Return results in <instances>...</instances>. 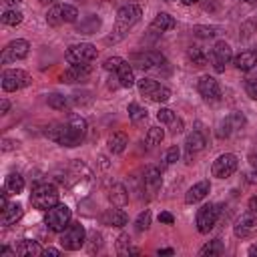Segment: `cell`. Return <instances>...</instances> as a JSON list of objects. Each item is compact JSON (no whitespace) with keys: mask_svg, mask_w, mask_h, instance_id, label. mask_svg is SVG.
I'll return each instance as SVG.
<instances>
[{"mask_svg":"<svg viewBox=\"0 0 257 257\" xmlns=\"http://www.w3.org/2000/svg\"><path fill=\"white\" fill-rule=\"evenodd\" d=\"M141 16H143V10H141V6H137V4H126V6H122V8H118V12H116V16H114V30H112V34L106 38V42H118V40H122L124 36H126V32L141 20Z\"/></svg>","mask_w":257,"mask_h":257,"instance_id":"cell-1","label":"cell"},{"mask_svg":"<svg viewBox=\"0 0 257 257\" xmlns=\"http://www.w3.org/2000/svg\"><path fill=\"white\" fill-rule=\"evenodd\" d=\"M30 203L34 209H40V211H48L50 207L58 205V189L50 183H42V185H36L30 193Z\"/></svg>","mask_w":257,"mask_h":257,"instance_id":"cell-2","label":"cell"},{"mask_svg":"<svg viewBox=\"0 0 257 257\" xmlns=\"http://www.w3.org/2000/svg\"><path fill=\"white\" fill-rule=\"evenodd\" d=\"M46 137H48L50 141L62 145V147H68V149L78 147V145L82 143V139L70 128L68 122H52V124H48V128H46Z\"/></svg>","mask_w":257,"mask_h":257,"instance_id":"cell-3","label":"cell"},{"mask_svg":"<svg viewBox=\"0 0 257 257\" xmlns=\"http://www.w3.org/2000/svg\"><path fill=\"white\" fill-rule=\"evenodd\" d=\"M96 56H98V50H96V46L90 44V42L72 44V46H68L66 52H64V58H66V62H70V64H88V62L96 60Z\"/></svg>","mask_w":257,"mask_h":257,"instance_id":"cell-4","label":"cell"},{"mask_svg":"<svg viewBox=\"0 0 257 257\" xmlns=\"http://www.w3.org/2000/svg\"><path fill=\"white\" fill-rule=\"evenodd\" d=\"M86 241V231L80 223H68L64 231H60V247L66 251H78Z\"/></svg>","mask_w":257,"mask_h":257,"instance_id":"cell-5","label":"cell"},{"mask_svg":"<svg viewBox=\"0 0 257 257\" xmlns=\"http://www.w3.org/2000/svg\"><path fill=\"white\" fill-rule=\"evenodd\" d=\"M70 217H72L70 209H68L64 203H58V205H54V207H50V209L46 211L44 223H46V227H48L50 231L60 233V231H64L66 225L70 223Z\"/></svg>","mask_w":257,"mask_h":257,"instance_id":"cell-6","label":"cell"},{"mask_svg":"<svg viewBox=\"0 0 257 257\" xmlns=\"http://www.w3.org/2000/svg\"><path fill=\"white\" fill-rule=\"evenodd\" d=\"M78 18V10L70 4H54L46 12V24L48 26H62V24H72Z\"/></svg>","mask_w":257,"mask_h":257,"instance_id":"cell-7","label":"cell"},{"mask_svg":"<svg viewBox=\"0 0 257 257\" xmlns=\"http://www.w3.org/2000/svg\"><path fill=\"white\" fill-rule=\"evenodd\" d=\"M68 175H70V179H64L62 183L70 185V187L76 191V195H84L82 191H86V185L90 183V177H92L90 171H88V167H86L84 163H80V161H74V163L70 165Z\"/></svg>","mask_w":257,"mask_h":257,"instance_id":"cell-8","label":"cell"},{"mask_svg":"<svg viewBox=\"0 0 257 257\" xmlns=\"http://www.w3.org/2000/svg\"><path fill=\"white\" fill-rule=\"evenodd\" d=\"M139 90H141L143 96H147L153 102H167L171 98V90L165 84H161L153 78H141L139 80Z\"/></svg>","mask_w":257,"mask_h":257,"instance_id":"cell-9","label":"cell"},{"mask_svg":"<svg viewBox=\"0 0 257 257\" xmlns=\"http://www.w3.org/2000/svg\"><path fill=\"white\" fill-rule=\"evenodd\" d=\"M30 82H32L30 74L22 68H8L2 72V88L6 92H16V90L28 86Z\"/></svg>","mask_w":257,"mask_h":257,"instance_id":"cell-10","label":"cell"},{"mask_svg":"<svg viewBox=\"0 0 257 257\" xmlns=\"http://www.w3.org/2000/svg\"><path fill=\"white\" fill-rule=\"evenodd\" d=\"M28 52H30V44H28V40H24V38H16V40L8 42V44L2 48L0 62H2V64H8V62L22 60V58L28 56Z\"/></svg>","mask_w":257,"mask_h":257,"instance_id":"cell-11","label":"cell"},{"mask_svg":"<svg viewBox=\"0 0 257 257\" xmlns=\"http://www.w3.org/2000/svg\"><path fill=\"white\" fill-rule=\"evenodd\" d=\"M237 165H239V161H237V157H235L233 153H223V155H219V157L213 161L211 173H213V177H217V179H229V177L237 171Z\"/></svg>","mask_w":257,"mask_h":257,"instance_id":"cell-12","label":"cell"},{"mask_svg":"<svg viewBox=\"0 0 257 257\" xmlns=\"http://www.w3.org/2000/svg\"><path fill=\"white\" fill-rule=\"evenodd\" d=\"M219 213H221L219 205H215V203L203 205L197 211V229H199V233H209L215 227V223L219 219Z\"/></svg>","mask_w":257,"mask_h":257,"instance_id":"cell-13","label":"cell"},{"mask_svg":"<svg viewBox=\"0 0 257 257\" xmlns=\"http://www.w3.org/2000/svg\"><path fill=\"white\" fill-rule=\"evenodd\" d=\"M247 124V118H245V114L243 112H229L221 122H219V126H217V137L219 139H229L233 133H237V131H241L243 126Z\"/></svg>","mask_w":257,"mask_h":257,"instance_id":"cell-14","label":"cell"},{"mask_svg":"<svg viewBox=\"0 0 257 257\" xmlns=\"http://www.w3.org/2000/svg\"><path fill=\"white\" fill-rule=\"evenodd\" d=\"M209 60H211V64H213V68H215L217 72H223V70H225V64H229V62L233 60V50H231V46H229L225 40L215 42V46L211 48Z\"/></svg>","mask_w":257,"mask_h":257,"instance_id":"cell-15","label":"cell"},{"mask_svg":"<svg viewBox=\"0 0 257 257\" xmlns=\"http://www.w3.org/2000/svg\"><path fill=\"white\" fill-rule=\"evenodd\" d=\"M133 64L141 70H155L167 64V58L157 52V50H147V52H139L133 56Z\"/></svg>","mask_w":257,"mask_h":257,"instance_id":"cell-16","label":"cell"},{"mask_svg":"<svg viewBox=\"0 0 257 257\" xmlns=\"http://www.w3.org/2000/svg\"><path fill=\"white\" fill-rule=\"evenodd\" d=\"M197 90H199V94H201L207 102H217V100L221 98V86H219L217 78H213V76H209V74H205V76L199 78Z\"/></svg>","mask_w":257,"mask_h":257,"instance_id":"cell-17","label":"cell"},{"mask_svg":"<svg viewBox=\"0 0 257 257\" xmlns=\"http://www.w3.org/2000/svg\"><path fill=\"white\" fill-rule=\"evenodd\" d=\"M157 120H159L161 124L169 126L171 135H179V133H183V128H185V124H183V118H179L175 110H171V108H165V106H163V108H159V112H157Z\"/></svg>","mask_w":257,"mask_h":257,"instance_id":"cell-18","label":"cell"},{"mask_svg":"<svg viewBox=\"0 0 257 257\" xmlns=\"http://www.w3.org/2000/svg\"><path fill=\"white\" fill-rule=\"evenodd\" d=\"M88 76H90V66L88 64H70V68H66L60 78L66 84H76V82H86Z\"/></svg>","mask_w":257,"mask_h":257,"instance_id":"cell-19","label":"cell"},{"mask_svg":"<svg viewBox=\"0 0 257 257\" xmlns=\"http://www.w3.org/2000/svg\"><path fill=\"white\" fill-rule=\"evenodd\" d=\"M257 229V217L253 215V213H243L237 221H235V225H233V233H235V237H249L253 231Z\"/></svg>","mask_w":257,"mask_h":257,"instance_id":"cell-20","label":"cell"},{"mask_svg":"<svg viewBox=\"0 0 257 257\" xmlns=\"http://www.w3.org/2000/svg\"><path fill=\"white\" fill-rule=\"evenodd\" d=\"M233 64L237 70H243V72H249L257 66V50L251 48V50H241L237 56H233Z\"/></svg>","mask_w":257,"mask_h":257,"instance_id":"cell-21","label":"cell"},{"mask_svg":"<svg viewBox=\"0 0 257 257\" xmlns=\"http://www.w3.org/2000/svg\"><path fill=\"white\" fill-rule=\"evenodd\" d=\"M209 191H211V183H209V181H199V183H195V185L187 191V195H185V203L195 205V203L203 201V199L209 195Z\"/></svg>","mask_w":257,"mask_h":257,"instance_id":"cell-22","label":"cell"},{"mask_svg":"<svg viewBox=\"0 0 257 257\" xmlns=\"http://www.w3.org/2000/svg\"><path fill=\"white\" fill-rule=\"evenodd\" d=\"M14 249H16V255H20V257H38L44 251L38 245V241H32V239H20Z\"/></svg>","mask_w":257,"mask_h":257,"instance_id":"cell-23","label":"cell"},{"mask_svg":"<svg viewBox=\"0 0 257 257\" xmlns=\"http://www.w3.org/2000/svg\"><path fill=\"white\" fill-rule=\"evenodd\" d=\"M102 223L108 227H124L128 223V215L120 209H106L102 213Z\"/></svg>","mask_w":257,"mask_h":257,"instance_id":"cell-24","label":"cell"},{"mask_svg":"<svg viewBox=\"0 0 257 257\" xmlns=\"http://www.w3.org/2000/svg\"><path fill=\"white\" fill-rule=\"evenodd\" d=\"M205 145H207V141H205V135H203L201 131H193V133H189V135H187V141H185V147H187V159H191L193 153L203 151Z\"/></svg>","mask_w":257,"mask_h":257,"instance_id":"cell-25","label":"cell"},{"mask_svg":"<svg viewBox=\"0 0 257 257\" xmlns=\"http://www.w3.org/2000/svg\"><path fill=\"white\" fill-rule=\"evenodd\" d=\"M22 213H24V209H22V205H20V203H10V205L2 211L0 223H2L4 227H10V225H14V223L22 217Z\"/></svg>","mask_w":257,"mask_h":257,"instance_id":"cell-26","label":"cell"},{"mask_svg":"<svg viewBox=\"0 0 257 257\" xmlns=\"http://www.w3.org/2000/svg\"><path fill=\"white\" fill-rule=\"evenodd\" d=\"M108 199H110V203L114 207H124L128 203V191H126V187L122 183H114L110 187V191H108Z\"/></svg>","mask_w":257,"mask_h":257,"instance_id":"cell-27","label":"cell"},{"mask_svg":"<svg viewBox=\"0 0 257 257\" xmlns=\"http://www.w3.org/2000/svg\"><path fill=\"white\" fill-rule=\"evenodd\" d=\"M175 26H177L175 18H173L171 14H167V12H159V14L155 16V20L151 22V28L157 30V32H169V30H173Z\"/></svg>","mask_w":257,"mask_h":257,"instance_id":"cell-28","label":"cell"},{"mask_svg":"<svg viewBox=\"0 0 257 257\" xmlns=\"http://www.w3.org/2000/svg\"><path fill=\"white\" fill-rule=\"evenodd\" d=\"M116 80H118V86H122V88H131L133 84H135V72H133V68H131V64L124 60L118 68H116Z\"/></svg>","mask_w":257,"mask_h":257,"instance_id":"cell-29","label":"cell"},{"mask_svg":"<svg viewBox=\"0 0 257 257\" xmlns=\"http://www.w3.org/2000/svg\"><path fill=\"white\" fill-rule=\"evenodd\" d=\"M143 181H145V187H147L149 191H157V189L161 187V183H163L161 171H159L157 167H147V169H145V177H143Z\"/></svg>","mask_w":257,"mask_h":257,"instance_id":"cell-30","label":"cell"},{"mask_svg":"<svg viewBox=\"0 0 257 257\" xmlns=\"http://www.w3.org/2000/svg\"><path fill=\"white\" fill-rule=\"evenodd\" d=\"M98 28H100V18L94 16V14L86 16L84 20H80L76 24V32H80V34H94Z\"/></svg>","mask_w":257,"mask_h":257,"instance_id":"cell-31","label":"cell"},{"mask_svg":"<svg viewBox=\"0 0 257 257\" xmlns=\"http://www.w3.org/2000/svg\"><path fill=\"white\" fill-rule=\"evenodd\" d=\"M187 58H189V62H191L193 66L201 68V66H205V64H207L209 54H207V52H205L201 46H191V48L187 50Z\"/></svg>","mask_w":257,"mask_h":257,"instance_id":"cell-32","label":"cell"},{"mask_svg":"<svg viewBox=\"0 0 257 257\" xmlns=\"http://www.w3.org/2000/svg\"><path fill=\"white\" fill-rule=\"evenodd\" d=\"M128 145V137L124 133H114L110 139H108V151L112 155H120Z\"/></svg>","mask_w":257,"mask_h":257,"instance_id":"cell-33","label":"cell"},{"mask_svg":"<svg viewBox=\"0 0 257 257\" xmlns=\"http://www.w3.org/2000/svg\"><path fill=\"white\" fill-rule=\"evenodd\" d=\"M4 189H6L8 193H12V195L22 193V189H24V177L18 175V173H10V175L6 177V181H4Z\"/></svg>","mask_w":257,"mask_h":257,"instance_id":"cell-34","label":"cell"},{"mask_svg":"<svg viewBox=\"0 0 257 257\" xmlns=\"http://www.w3.org/2000/svg\"><path fill=\"white\" fill-rule=\"evenodd\" d=\"M225 253V245H223V241L221 239H213V241H209V243H205L201 249H199V255L201 257H213V255H223Z\"/></svg>","mask_w":257,"mask_h":257,"instance_id":"cell-35","label":"cell"},{"mask_svg":"<svg viewBox=\"0 0 257 257\" xmlns=\"http://www.w3.org/2000/svg\"><path fill=\"white\" fill-rule=\"evenodd\" d=\"M116 251H118L120 255H137V253H139V249L133 247L131 237H128L126 233L118 235V239H116Z\"/></svg>","mask_w":257,"mask_h":257,"instance_id":"cell-36","label":"cell"},{"mask_svg":"<svg viewBox=\"0 0 257 257\" xmlns=\"http://www.w3.org/2000/svg\"><path fill=\"white\" fill-rule=\"evenodd\" d=\"M48 106L50 108H54V110H68L70 108V100H68V96H64V94H48Z\"/></svg>","mask_w":257,"mask_h":257,"instance_id":"cell-37","label":"cell"},{"mask_svg":"<svg viewBox=\"0 0 257 257\" xmlns=\"http://www.w3.org/2000/svg\"><path fill=\"white\" fill-rule=\"evenodd\" d=\"M0 20H2V24H6V26H18V24H22L24 16H22L20 10H16V8H8V10L2 14Z\"/></svg>","mask_w":257,"mask_h":257,"instance_id":"cell-38","label":"cell"},{"mask_svg":"<svg viewBox=\"0 0 257 257\" xmlns=\"http://www.w3.org/2000/svg\"><path fill=\"white\" fill-rule=\"evenodd\" d=\"M163 139H165V131H163L161 126H151V128L147 131V135H145V143H147L149 147L161 145Z\"/></svg>","mask_w":257,"mask_h":257,"instance_id":"cell-39","label":"cell"},{"mask_svg":"<svg viewBox=\"0 0 257 257\" xmlns=\"http://www.w3.org/2000/svg\"><path fill=\"white\" fill-rule=\"evenodd\" d=\"M126 110H128V118H131L133 122H141V120L147 118V108H143V106L137 104V102H131V104L126 106Z\"/></svg>","mask_w":257,"mask_h":257,"instance_id":"cell-40","label":"cell"},{"mask_svg":"<svg viewBox=\"0 0 257 257\" xmlns=\"http://www.w3.org/2000/svg\"><path fill=\"white\" fill-rule=\"evenodd\" d=\"M149 227H151V211L145 209V211L137 217V221H135V229H137L139 233H143V231H147Z\"/></svg>","mask_w":257,"mask_h":257,"instance_id":"cell-41","label":"cell"},{"mask_svg":"<svg viewBox=\"0 0 257 257\" xmlns=\"http://www.w3.org/2000/svg\"><path fill=\"white\" fill-rule=\"evenodd\" d=\"M193 32H195V36H199V38H213V36L217 34V28H215V26H195Z\"/></svg>","mask_w":257,"mask_h":257,"instance_id":"cell-42","label":"cell"},{"mask_svg":"<svg viewBox=\"0 0 257 257\" xmlns=\"http://www.w3.org/2000/svg\"><path fill=\"white\" fill-rule=\"evenodd\" d=\"M245 92H247L249 98L257 100V76H249L245 80Z\"/></svg>","mask_w":257,"mask_h":257,"instance_id":"cell-43","label":"cell"},{"mask_svg":"<svg viewBox=\"0 0 257 257\" xmlns=\"http://www.w3.org/2000/svg\"><path fill=\"white\" fill-rule=\"evenodd\" d=\"M124 62V58H120V56H110V58H106L104 60V70H108V72H116V68L120 66Z\"/></svg>","mask_w":257,"mask_h":257,"instance_id":"cell-44","label":"cell"},{"mask_svg":"<svg viewBox=\"0 0 257 257\" xmlns=\"http://www.w3.org/2000/svg\"><path fill=\"white\" fill-rule=\"evenodd\" d=\"M179 155H181L179 147H177V145H175V147H171V149L167 151V155H165V161H167V165H173V163H177Z\"/></svg>","mask_w":257,"mask_h":257,"instance_id":"cell-45","label":"cell"},{"mask_svg":"<svg viewBox=\"0 0 257 257\" xmlns=\"http://www.w3.org/2000/svg\"><path fill=\"white\" fill-rule=\"evenodd\" d=\"M102 247V237H100V233H90V247H88V251L92 253L94 249H100Z\"/></svg>","mask_w":257,"mask_h":257,"instance_id":"cell-46","label":"cell"},{"mask_svg":"<svg viewBox=\"0 0 257 257\" xmlns=\"http://www.w3.org/2000/svg\"><path fill=\"white\" fill-rule=\"evenodd\" d=\"M159 221L165 223V225H173V223H175V217H173L169 211H163V213H159Z\"/></svg>","mask_w":257,"mask_h":257,"instance_id":"cell-47","label":"cell"},{"mask_svg":"<svg viewBox=\"0 0 257 257\" xmlns=\"http://www.w3.org/2000/svg\"><path fill=\"white\" fill-rule=\"evenodd\" d=\"M247 211H249V213H253V215L257 217V195L249 199V203H247Z\"/></svg>","mask_w":257,"mask_h":257,"instance_id":"cell-48","label":"cell"},{"mask_svg":"<svg viewBox=\"0 0 257 257\" xmlns=\"http://www.w3.org/2000/svg\"><path fill=\"white\" fill-rule=\"evenodd\" d=\"M8 205H10V203H8V191L4 189V191L0 193V211H4Z\"/></svg>","mask_w":257,"mask_h":257,"instance_id":"cell-49","label":"cell"},{"mask_svg":"<svg viewBox=\"0 0 257 257\" xmlns=\"http://www.w3.org/2000/svg\"><path fill=\"white\" fill-rule=\"evenodd\" d=\"M0 255H2V257H14V255H16V249H10V247H2V249H0Z\"/></svg>","mask_w":257,"mask_h":257,"instance_id":"cell-50","label":"cell"},{"mask_svg":"<svg viewBox=\"0 0 257 257\" xmlns=\"http://www.w3.org/2000/svg\"><path fill=\"white\" fill-rule=\"evenodd\" d=\"M42 255H52V257H58V255H60V251H58V249H54V247H46V249L42 251Z\"/></svg>","mask_w":257,"mask_h":257,"instance_id":"cell-51","label":"cell"},{"mask_svg":"<svg viewBox=\"0 0 257 257\" xmlns=\"http://www.w3.org/2000/svg\"><path fill=\"white\" fill-rule=\"evenodd\" d=\"M8 108H10V102H8L6 98H2V102H0V112H2V114H6V112H8Z\"/></svg>","mask_w":257,"mask_h":257,"instance_id":"cell-52","label":"cell"},{"mask_svg":"<svg viewBox=\"0 0 257 257\" xmlns=\"http://www.w3.org/2000/svg\"><path fill=\"white\" fill-rule=\"evenodd\" d=\"M4 2V6H10V8H16V6H20V2L22 0H2Z\"/></svg>","mask_w":257,"mask_h":257,"instance_id":"cell-53","label":"cell"},{"mask_svg":"<svg viewBox=\"0 0 257 257\" xmlns=\"http://www.w3.org/2000/svg\"><path fill=\"white\" fill-rule=\"evenodd\" d=\"M249 163L257 169V149H255V151H251V155H249Z\"/></svg>","mask_w":257,"mask_h":257,"instance_id":"cell-54","label":"cell"},{"mask_svg":"<svg viewBox=\"0 0 257 257\" xmlns=\"http://www.w3.org/2000/svg\"><path fill=\"white\" fill-rule=\"evenodd\" d=\"M247 253H249L251 257H255V255H257V243H255V245H251V247L247 249Z\"/></svg>","mask_w":257,"mask_h":257,"instance_id":"cell-55","label":"cell"},{"mask_svg":"<svg viewBox=\"0 0 257 257\" xmlns=\"http://www.w3.org/2000/svg\"><path fill=\"white\" fill-rule=\"evenodd\" d=\"M157 253H159V255H173L175 251H173V249H159Z\"/></svg>","mask_w":257,"mask_h":257,"instance_id":"cell-56","label":"cell"},{"mask_svg":"<svg viewBox=\"0 0 257 257\" xmlns=\"http://www.w3.org/2000/svg\"><path fill=\"white\" fill-rule=\"evenodd\" d=\"M14 145H16V143H12V141H4V151H8V149H14Z\"/></svg>","mask_w":257,"mask_h":257,"instance_id":"cell-57","label":"cell"},{"mask_svg":"<svg viewBox=\"0 0 257 257\" xmlns=\"http://www.w3.org/2000/svg\"><path fill=\"white\" fill-rule=\"evenodd\" d=\"M181 4H185V6H191V4H197L199 0H179Z\"/></svg>","mask_w":257,"mask_h":257,"instance_id":"cell-58","label":"cell"},{"mask_svg":"<svg viewBox=\"0 0 257 257\" xmlns=\"http://www.w3.org/2000/svg\"><path fill=\"white\" fill-rule=\"evenodd\" d=\"M38 2H40V4H42V6H48V4H54V2H56V0H38Z\"/></svg>","mask_w":257,"mask_h":257,"instance_id":"cell-59","label":"cell"},{"mask_svg":"<svg viewBox=\"0 0 257 257\" xmlns=\"http://www.w3.org/2000/svg\"><path fill=\"white\" fill-rule=\"evenodd\" d=\"M243 2H255V0H243Z\"/></svg>","mask_w":257,"mask_h":257,"instance_id":"cell-60","label":"cell"}]
</instances>
